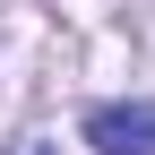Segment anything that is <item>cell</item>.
<instances>
[{"mask_svg": "<svg viewBox=\"0 0 155 155\" xmlns=\"http://www.w3.org/2000/svg\"><path fill=\"white\" fill-rule=\"evenodd\" d=\"M86 147L95 155H155V104H95Z\"/></svg>", "mask_w": 155, "mask_h": 155, "instance_id": "obj_1", "label": "cell"}]
</instances>
